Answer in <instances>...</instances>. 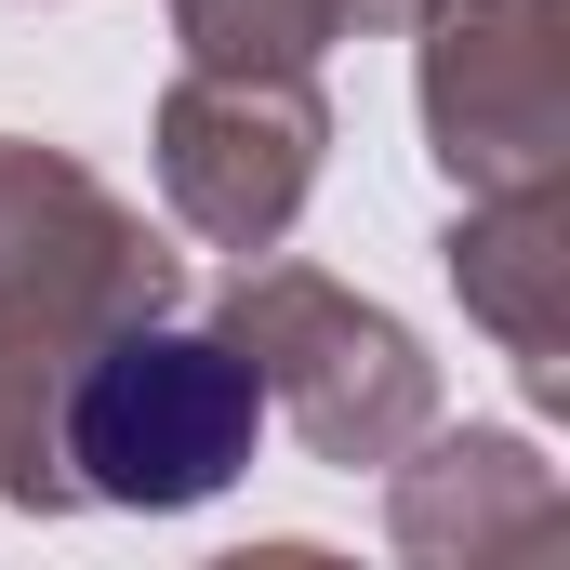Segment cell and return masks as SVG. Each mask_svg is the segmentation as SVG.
Instances as JSON below:
<instances>
[{"mask_svg":"<svg viewBox=\"0 0 570 570\" xmlns=\"http://www.w3.org/2000/svg\"><path fill=\"white\" fill-rule=\"evenodd\" d=\"M239 438H253V385H239L213 345H120V358L94 372V399H80L94 478H107V491H159V504L213 491V478L239 464Z\"/></svg>","mask_w":570,"mask_h":570,"instance_id":"cell-1","label":"cell"}]
</instances>
